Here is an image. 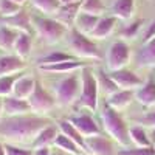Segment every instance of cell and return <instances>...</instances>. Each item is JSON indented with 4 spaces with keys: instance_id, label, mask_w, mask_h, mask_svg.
<instances>
[{
    "instance_id": "obj_2",
    "label": "cell",
    "mask_w": 155,
    "mask_h": 155,
    "mask_svg": "<svg viewBox=\"0 0 155 155\" xmlns=\"http://www.w3.org/2000/svg\"><path fill=\"white\" fill-rule=\"evenodd\" d=\"M101 120L107 135L112 137L118 144L126 147L129 144V141H130V137H129V127L126 121L121 118V115L116 110H113L109 104H104L101 112Z\"/></svg>"
},
{
    "instance_id": "obj_40",
    "label": "cell",
    "mask_w": 155,
    "mask_h": 155,
    "mask_svg": "<svg viewBox=\"0 0 155 155\" xmlns=\"http://www.w3.org/2000/svg\"><path fill=\"white\" fill-rule=\"evenodd\" d=\"M153 37H155V20H152V22L147 25V28H146V31H144V34H143V44L152 41Z\"/></svg>"
},
{
    "instance_id": "obj_20",
    "label": "cell",
    "mask_w": 155,
    "mask_h": 155,
    "mask_svg": "<svg viewBox=\"0 0 155 155\" xmlns=\"http://www.w3.org/2000/svg\"><path fill=\"white\" fill-rule=\"evenodd\" d=\"M135 98V90H118L115 95H112L107 101V104L113 109V110H123L126 109L129 104L132 102V99Z\"/></svg>"
},
{
    "instance_id": "obj_10",
    "label": "cell",
    "mask_w": 155,
    "mask_h": 155,
    "mask_svg": "<svg viewBox=\"0 0 155 155\" xmlns=\"http://www.w3.org/2000/svg\"><path fill=\"white\" fill-rule=\"evenodd\" d=\"M109 74L112 78V81L118 85L120 90H135L137 87L140 88L141 85L144 84L143 79H141L138 74H135L130 70H126V68L116 70V71H110Z\"/></svg>"
},
{
    "instance_id": "obj_6",
    "label": "cell",
    "mask_w": 155,
    "mask_h": 155,
    "mask_svg": "<svg viewBox=\"0 0 155 155\" xmlns=\"http://www.w3.org/2000/svg\"><path fill=\"white\" fill-rule=\"evenodd\" d=\"M34 30L45 44L53 45L59 42L67 34V27L58 22L56 19L48 17H36L34 19Z\"/></svg>"
},
{
    "instance_id": "obj_27",
    "label": "cell",
    "mask_w": 155,
    "mask_h": 155,
    "mask_svg": "<svg viewBox=\"0 0 155 155\" xmlns=\"http://www.w3.org/2000/svg\"><path fill=\"white\" fill-rule=\"evenodd\" d=\"M129 137H130V141H134L137 147H152V141L147 137L144 127L141 126H134L129 129Z\"/></svg>"
},
{
    "instance_id": "obj_28",
    "label": "cell",
    "mask_w": 155,
    "mask_h": 155,
    "mask_svg": "<svg viewBox=\"0 0 155 155\" xmlns=\"http://www.w3.org/2000/svg\"><path fill=\"white\" fill-rule=\"evenodd\" d=\"M96 79H98V85H99V88L102 90V93H104L106 96H109V98H110L112 95H115V93L120 90L118 85L112 81L110 74L106 73L104 70H99V71H98Z\"/></svg>"
},
{
    "instance_id": "obj_13",
    "label": "cell",
    "mask_w": 155,
    "mask_h": 155,
    "mask_svg": "<svg viewBox=\"0 0 155 155\" xmlns=\"http://www.w3.org/2000/svg\"><path fill=\"white\" fill-rule=\"evenodd\" d=\"M135 99L144 107L155 106V78L149 76V79L135 90Z\"/></svg>"
},
{
    "instance_id": "obj_3",
    "label": "cell",
    "mask_w": 155,
    "mask_h": 155,
    "mask_svg": "<svg viewBox=\"0 0 155 155\" xmlns=\"http://www.w3.org/2000/svg\"><path fill=\"white\" fill-rule=\"evenodd\" d=\"M98 79L93 71L84 67L81 70V93L78 98V106L88 109V110H96L98 107Z\"/></svg>"
},
{
    "instance_id": "obj_31",
    "label": "cell",
    "mask_w": 155,
    "mask_h": 155,
    "mask_svg": "<svg viewBox=\"0 0 155 155\" xmlns=\"http://www.w3.org/2000/svg\"><path fill=\"white\" fill-rule=\"evenodd\" d=\"M30 51H31V36L27 33H20L16 41V45H14L16 56L25 59V58H28Z\"/></svg>"
},
{
    "instance_id": "obj_14",
    "label": "cell",
    "mask_w": 155,
    "mask_h": 155,
    "mask_svg": "<svg viewBox=\"0 0 155 155\" xmlns=\"http://www.w3.org/2000/svg\"><path fill=\"white\" fill-rule=\"evenodd\" d=\"M31 112V107L28 101L19 99L16 96H6L3 98V113L6 116H19V115H27Z\"/></svg>"
},
{
    "instance_id": "obj_43",
    "label": "cell",
    "mask_w": 155,
    "mask_h": 155,
    "mask_svg": "<svg viewBox=\"0 0 155 155\" xmlns=\"http://www.w3.org/2000/svg\"><path fill=\"white\" fill-rule=\"evenodd\" d=\"M2 115H3V98H0V121H2Z\"/></svg>"
},
{
    "instance_id": "obj_48",
    "label": "cell",
    "mask_w": 155,
    "mask_h": 155,
    "mask_svg": "<svg viewBox=\"0 0 155 155\" xmlns=\"http://www.w3.org/2000/svg\"><path fill=\"white\" fill-rule=\"evenodd\" d=\"M152 147H153V150H155V143H153V144H152Z\"/></svg>"
},
{
    "instance_id": "obj_7",
    "label": "cell",
    "mask_w": 155,
    "mask_h": 155,
    "mask_svg": "<svg viewBox=\"0 0 155 155\" xmlns=\"http://www.w3.org/2000/svg\"><path fill=\"white\" fill-rule=\"evenodd\" d=\"M130 61V48L124 41H115L107 53V67L110 71L123 70Z\"/></svg>"
},
{
    "instance_id": "obj_33",
    "label": "cell",
    "mask_w": 155,
    "mask_h": 155,
    "mask_svg": "<svg viewBox=\"0 0 155 155\" xmlns=\"http://www.w3.org/2000/svg\"><path fill=\"white\" fill-rule=\"evenodd\" d=\"M104 5H102L101 0H82L81 2V11L87 12V14L92 16H98L101 17V14L104 12Z\"/></svg>"
},
{
    "instance_id": "obj_37",
    "label": "cell",
    "mask_w": 155,
    "mask_h": 155,
    "mask_svg": "<svg viewBox=\"0 0 155 155\" xmlns=\"http://www.w3.org/2000/svg\"><path fill=\"white\" fill-rule=\"evenodd\" d=\"M134 123H137L141 127H149V129H155V110L147 112L146 115L140 116V118H135Z\"/></svg>"
},
{
    "instance_id": "obj_11",
    "label": "cell",
    "mask_w": 155,
    "mask_h": 155,
    "mask_svg": "<svg viewBox=\"0 0 155 155\" xmlns=\"http://www.w3.org/2000/svg\"><path fill=\"white\" fill-rule=\"evenodd\" d=\"M68 121L78 129V130H79V134H81L84 138L99 135V126H98V123L93 120V116H90V115H87V113L71 116Z\"/></svg>"
},
{
    "instance_id": "obj_26",
    "label": "cell",
    "mask_w": 155,
    "mask_h": 155,
    "mask_svg": "<svg viewBox=\"0 0 155 155\" xmlns=\"http://www.w3.org/2000/svg\"><path fill=\"white\" fill-rule=\"evenodd\" d=\"M22 76H25L23 71L16 73V74H9V76H2V78H0V98L12 96V92H14V85H16V82L20 79Z\"/></svg>"
},
{
    "instance_id": "obj_36",
    "label": "cell",
    "mask_w": 155,
    "mask_h": 155,
    "mask_svg": "<svg viewBox=\"0 0 155 155\" xmlns=\"http://www.w3.org/2000/svg\"><path fill=\"white\" fill-rule=\"evenodd\" d=\"M116 155H155L153 147H126L116 152Z\"/></svg>"
},
{
    "instance_id": "obj_4",
    "label": "cell",
    "mask_w": 155,
    "mask_h": 155,
    "mask_svg": "<svg viewBox=\"0 0 155 155\" xmlns=\"http://www.w3.org/2000/svg\"><path fill=\"white\" fill-rule=\"evenodd\" d=\"M81 81L79 74L71 73L67 78H62L59 82L54 84V99L59 106H70L79 98Z\"/></svg>"
},
{
    "instance_id": "obj_19",
    "label": "cell",
    "mask_w": 155,
    "mask_h": 155,
    "mask_svg": "<svg viewBox=\"0 0 155 155\" xmlns=\"http://www.w3.org/2000/svg\"><path fill=\"white\" fill-rule=\"evenodd\" d=\"M137 64L138 67H155V37L140 48Z\"/></svg>"
},
{
    "instance_id": "obj_1",
    "label": "cell",
    "mask_w": 155,
    "mask_h": 155,
    "mask_svg": "<svg viewBox=\"0 0 155 155\" xmlns=\"http://www.w3.org/2000/svg\"><path fill=\"white\" fill-rule=\"evenodd\" d=\"M51 121L37 115H19L6 116L0 121V140L11 143H25L34 140Z\"/></svg>"
},
{
    "instance_id": "obj_47",
    "label": "cell",
    "mask_w": 155,
    "mask_h": 155,
    "mask_svg": "<svg viewBox=\"0 0 155 155\" xmlns=\"http://www.w3.org/2000/svg\"><path fill=\"white\" fill-rule=\"evenodd\" d=\"M53 155H65V152H62V150H58V152H54Z\"/></svg>"
},
{
    "instance_id": "obj_18",
    "label": "cell",
    "mask_w": 155,
    "mask_h": 155,
    "mask_svg": "<svg viewBox=\"0 0 155 155\" xmlns=\"http://www.w3.org/2000/svg\"><path fill=\"white\" fill-rule=\"evenodd\" d=\"M59 132L54 124H50L44 130L33 140V149H41V147H50V144H54Z\"/></svg>"
},
{
    "instance_id": "obj_8",
    "label": "cell",
    "mask_w": 155,
    "mask_h": 155,
    "mask_svg": "<svg viewBox=\"0 0 155 155\" xmlns=\"http://www.w3.org/2000/svg\"><path fill=\"white\" fill-rule=\"evenodd\" d=\"M28 104H30L33 112L45 113V112H50L56 106V99L41 85V82L36 81V88H34L33 95L28 98Z\"/></svg>"
},
{
    "instance_id": "obj_42",
    "label": "cell",
    "mask_w": 155,
    "mask_h": 155,
    "mask_svg": "<svg viewBox=\"0 0 155 155\" xmlns=\"http://www.w3.org/2000/svg\"><path fill=\"white\" fill-rule=\"evenodd\" d=\"M61 5H71V3H76V2H81V0H59Z\"/></svg>"
},
{
    "instance_id": "obj_16",
    "label": "cell",
    "mask_w": 155,
    "mask_h": 155,
    "mask_svg": "<svg viewBox=\"0 0 155 155\" xmlns=\"http://www.w3.org/2000/svg\"><path fill=\"white\" fill-rule=\"evenodd\" d=\"M5 27H9L12 30H16L19 33H27L30 34V30H31V20H30V14L25 9H22L17 14L11 16V17H5L2 19Z\"/></svg>"
},
{
    "instance_id": "obj_30",
    "label": "cell",
    "mask_w": 155,
    "mask_h": 155,
    "mask_svg": "<svg viewBox=\"0 0 155 155\" xmlns=\"http://www.w3.org/2000/svg\"><path fill=\"white\" fill-rule=\"evenodd\" d=\"M67 61H76V59L68 53H64V51H51L50 54L37 59V67L39 65H53V64L67 62Z\"/></svg>"
},
{
    "instance_id": "obj_15",
    "label": "cell",
    "mask_w": 155,
    "mask_h": 155,
    "mask_svg": "<svg viewBox=\"0 0 155 155\" xmlns=\"http://www.w3.org/2000/svg\"><path fill=\"white\" fill-rule=\"evenodd\" d=\"M79 11H81V2H76L71 5H61L59 9L54 12V16H56V20L61 22L62 25L74 28V20L78 14H79Z\"/></svg>"
},
{
    "instance_id": "obj_45",
    "label": "cell",
    "mask_w": 155,
    "mask_h": 155,
    "mask_svg": "<svg viewBox=\"0 0 155 155\" xmlns=\"http://www.w3.org/2000/svg\"><path fill=\"white\" fill-rule=\"evenodd\" d=\"M0 155H6L5 153V144H2V143H0Z\"/></svg>"
},
{
    "instance_id": "obj_25",
    "label": "cell",
    "mask_w": 155,
    "mask_h": 155,
    "mask_svg": "<svg viewBox=\"0 0 155 155\" xmlns=\"http://www.w3.org/2000/svg\"><path fill=\"white\" fill-rule=\"evenodd\" d=\"M82 67L81 62L78 61H67V62H59L53 64V65H39V70L47 71V73H71Z\"/></svg>"
},
{
    "instance_id": "obj_9",
    "label": "cell",
    "mask_w": 155,
    "mask_h": 155,
    "mask_svg": "<svg viewBox=\"0 0 155 155\" xmlns=\"http://www.w3.org/2000/svg\"><path fill=\"white\" fill-rule=\"evenodd\" d=\"M85 150L90 155H116L113 143L106 135H95L85 138Z\"/></svg>"
},
{
    "instance_id": "obj_46",
    "label": "cell",
    "mask_w": 155,
    "mask_h": 155,
    "mask_svg": "<svg viewBox=\"0 0 155 155\" xmlns=\"http://www.w3.org/2000/svg\"><path fill=\"white\" fill-rule=\"evenodd\" d=\"M12 2H14L16 5H19V6H20L22 3H25V0H12Z\"/></svg>"
},
{
    "instance_id": "obj_22",
    "label": "cell",
    "mask_w": 155,
    "mask_h": 155,
    "mask_svg": "<svg viewBox=\"0 0 155 155\" xmlns=\"http://www.w3.org/2000/svg\"><path fill=\"white\" fill-rule=\"evenodd\" d=\"M135 11V0H115L112 5V12L116 19H130Z\"/></svg>"
},
{
    "instance_id": "obj_38",
    "label": "cell",
    "mask_w": 155,
    "mask_h": 155,
    "mask_svg": "<svg viewBox=\"0 0 155 155\" xmlns=\"http://www.w3.org/2000/svg\"><path fill=\"white\" fill-rule=\"evenodd\" d=\"M5 153L6 155H33V150L31 149H23V147H19V146L6 143L5 144Z\"/></svg>"
},
{
    "instance_id": "obj_35",
    "label": "cell",
    "mask_w": 155,
    "mask_h": 155,
    "mask_svg": "<svg viewBox=\"0 0 155 155\" xmlns=\"http://www.w3.org/2000/svg\"><path fill=\"white\" fill-rule=\"evenodd\" d=\"M20 6L16 5L12 0H0V14H2V17H11L17 14V12H20Z\"/></svg>"
},
{
    "instance_id": "obj_17",
    "label": "cell",
    "mask_w": 155,
    "mask_h": 155,
    "mask_svg": "<svg viewBox=\"0 0 155 155\" xmlns=\"http://www.w3.org/2000/svg\"><path fill=\"white\" fill-rule=\"evenodd\" d=\"M99 19L101 17H98V16H92V14L79 11V14H78V17L74 20V30H78L81 34H92L93 30L96 28Z\"/></svg>"
},
{
    "instance_id": "obj_32",
    "label": "cell",
    "mask_w": 155,
    "mask_h": 155,
    "mask_svg": "<svg viewBox=\"0 0 155 155\" xmlns=\"http://www.w3.org/2000/svg\"><path fill=\"white\" fill-rule=\"evenodd\" d=\"M53 146L58 147V149L62 150V152H68V153H71V155H79V152H81V147L78 146L74 141H71L68 137H65L64 134H59V135H58V138H56V141H54Z\"/></svg>"
},
{
    "instance_id": "obj_21",
    "label": "cell",
    "mask_w": 155,
    "mask_h": 155,
    "mask_svg": "<svg viewBox=\"0 0 155 155\" xmlns=\"http://www.w3.org/2000/svg\"><path fill=\"white\" fill-rule=\"evenodd\" d=\"M36 88V81L30 76H22L20 79L16 82L14 85V92H12V96H16L19 99H25L28 101V98L33 95Z\"/></svg>"
},
{
    "instance_id": "obj_34",
    "label": "cell",
    "mask_w": 155,
    "mask_h": 155,
    "mask_svg": "<svg viewBox=\"0 0 155 155\" xmlns=\"http://www.w3.org/2000/svg\"><path fill=\"white\" fill-rule=\"evenodd\" d=\"M31 3L42 12H47V14H54V12L59 9L61 2L59 0H31Z\"/></svg>"
},
{
    "instance_id": "obj_41",
    "label": "cell",
    "mask_w": 155,
    "mask_h": 155,
    "mask_svg": "<svg viewBox=\"0 0 155 155\" xmlns=\"http://www.w3.org/2000/svg\"><path fill=\"white\" fill-rule=\"evenodd\" d=\"M33 155H53L50 147H41V149H33Z\"/></svg>"
},
{
    "instance_id": "obj_29",
    "label": "cell",
    "mask_w": 155,
    "mask_h": 155,
    "mask_svg": "<svg viewBox=\"0 0 155 155\" xmlns=\"http://www.w3.org/2000/svg\"><path fill=\"white\" fill-rule=\"evenodd\" d=\"M19 31L12 30L9 27H0V48L3 50H14L16 41L19 37Z\"/></svg>"
},
{
    "instance_id": "obj_49",
    "label": "cell",
    "mask_w": 155,
    "mask_h": 155,
    "mask_svg": "<svg viewBox=\"0 0 155 155\" xmlns=\"http://www.w3.org/2000/svg\"><path fill=\"white\" fill-rule=\"evenodd\" d=\"M79 155H90V153H79Z\"/></svg>"
},
{
    "instance_id": "obj_39",
    "label": "cell",
    "mask_w": 155,
    "mask_h": 155,
    "mask_svg": "<svg viewBox=\"0 0 155 155\" xmlns=\"http://www.w3.org/2000/svg\"><path fill=\"white\" fill-rule=\"evenodd\" d=\"M144 22L143 20H137V22H134L132 25H129V27H126L124 30H123V36L124 37H127V39H132V37H135L137 36V33H138V30L141 28V25H143Z\"/></svg>"
},
{
    "instance_id": "obj_44",
    "label": "cell",
    "mask_w": 155,
    "mask_h": 155,
    "mask_svg": "<svg viewBox=\"0 0 155 155\" xmlns=\"http://www.w3.org/2000/svg\"><path fill=\"white\" fill-rule=\"evenodd\" d=\"M150 141H152V144L155 143V129H152V132H150Z\"/></svg>"
},
{
    "instance_id": "obj_24",
    "label": "cell",
    "mask_w": 155,
    "mask_h": 155,
    "mask_svg": "<svg viewBox=\"0 0 155 155\" xmlns=\"http://www.w3.org/2000/svg\"><path fill=\"white\" fill-rule=\"evenodd\" d=\"M58 127H59V130L61 134H64L65 137H68L71 141H74V143L79 146L81 149L85 150V138L79 134V130L70 123V121H65V120H62L58 123Z\"/></svg>"
},
{
    "instance_id": "obj_12",
    "label": "cell",
    "mask_w": 155,
    "mask_h": 155,
    "mask_svg": "<svg viewBox=\"0 0 155 155\" xmlns=\"http://www.w3.org/2000/svg\"><path fill=\"white\" fill-rule=\"evenodd\" d=\"M27 67L25 61L16 54H6L0 56V78L2 76H9L23 71V68Z\"/></svg>"
},
{
    "instance_id": "obj_5",
    "label": "cell",
    "mask_w": 155,
    "mask_h": 155,
    "mask_svg": "<svg viewBox=\"0 0 155 155\" xmlns=\"http://www.w3.org/2000/svg\"><path fill=\"white\" fill-rule=\"evenodd\" d=\"M68 47L73 50V53L78 58L93 59V61L102 59V54L98 50L96 44H93V41H90L85 34H81L74 28H71V31L68 33Z\"/></svg>"
},
{
    "instance_id": "obj_23",
    "label": "cell",
    "mask_w": 155,
    "mask_h": 155,
    "mask_svg": "<svg viewBox=\"0 0 155 155\" xmlns=\"http://www.w3.org/2000/svg\"><path fill=\"white\" fill-rule=\"evenodd\" d=\"M115 23H116V17L115 16H104V17H101L98 25H96V28L93 30V33L90 36L95 37V39H106L107 36L112 34V31L115 28Z\"/></svg>"
}]
</instances>
